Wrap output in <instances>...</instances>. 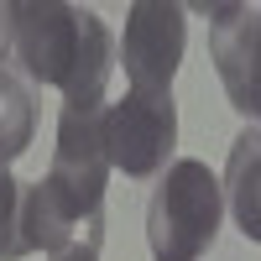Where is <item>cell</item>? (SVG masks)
Masks as SVG:
<instances>
[{
  "label": "cell",
  "mask_w": 261,
  "mask_h": 261,
  "mask_svg": "<svg viewBox=\"0 0 261 261\" xmlns=\"http://www.w3.org/2000/svg\"><path fill=\"white\" fill-rule=\"evenodd\" d=\"M6 68L27 84L63 89V105L99 110L115 68V37L99 21V11L63 6V0H16Z\"/></svg>",
  "instance_id": "cell-1"
},
{
  "label": "cell",
  "mask_w": 261,
  "mask_h": 261,
  "mask_svg": "<svg viewBox=\"0 0 261 261\" xmlns=\"http://www.w3.org/2000/svg\"><path fill=\"white\" fill-rule=\"evenodd\" d=\"M105 105L79 110L63 105L58 115V146L47 178L27 188V241L32 251H68L84 230H105Z\"/></svg>",
  "instance_id": "cell-2"
},
{
  "label": "cell",
  "mask_w": 261,
  "mask_h": 261,
  "mask_svg": "<svg viewBox=\"0 0 261 261\" xmlns=\"http://www.w3.org/2000/svg\"><path fill=\"white\" fill-rule=\"evenodd\" d=\"M225 220V188L204 162H172L146 204V241L157 261H199Z\"/></svg>",
  "instance_id": "cell-3"
},
{
  "label": "cell",
  "mask_w": 261,
  "mask_h": 261,
  "mask_svg": "<svg viewBox=\"0 0 261 261\" xmlns=\"http://www.w3.org/2000/svg\"><path fill=\"white\" fill-rule=\"evenodd\" d=\"M172 146H178V105H172V94L130 89L125 99L105 105V157L125 178H157V172H167Z\"/></svg>",
  "instance_id": "cell-4"
},
{
  "label": "cell",
  "mask_w": 261,
  "mask_h": 261,
  "mask_svg": "<svg viewBox=\"0 0 261 261\" xmlns=\"http://www.w3.org/2000/svg\"><path fill=\"white\" fill-rule=\"evenodd\" d=\"M188 11L172 0H136L125 16V37H120V63L130 73V89L141 94H172V73L183 63V42H188Z\"/></svg>",
  "instance_id": "cell-5"
},
{
  "label": "cell",
  "mask_w": 261,
  "mask_h": 261,
  "mask_svg": "<svg viewBox=\"0 0 261 261\" xmlns=\"http://www.w3.org/2000/svg\"><path fill=\"white\" fill-rule=\"evenodd\" d=\"M199 16H209V58L220 73L230 105L241 110L256 130H261V11L251 6H193Z\"/></svg>",
  "instance_id": "cell-6"
},
{
  "label": "cell",
  "mask_w": 261,
  "mask_h": 261,
  "mask_svg": "<svg viewBox=\"0 0 261 261\" xmlns=\"http://www.w3.org/2000/svg\"><path fill=\"white\" fill-rule=\"evenodd\" d=\"M225 204L235 214V225L246 230V241L261 246V130L246 125L230 146V162H225Z\"/></svg>",
  "instance_id": "cell-7"
},
{
  "label": "cell",
  "mask_w": 261,
  "mask_h": 261,
  "mask_svg": "<svg viewBox=\"0 0 261 261\" xmlns=\"http://www.w3.org/2000/svg\"><path fill=\"white\" fill-rule=\"evenodd\" d=\"M32 130H37V105H32L27 79L0 68V167H11L32 146Z\"/></svg>",
  "instance_id": "cell-8"
},
{
  "label": "cell",
  "mask_w": 261,
  "mask_h": 261,
  "mask_svg": "<svg viewBox=\"0 0 261 261\" xmlns=\"http://www.w3.org/2000/svg\"><path fill=\"white\" fill-rule=\"evenodd\" d=\"M27 251V188L11 178V167H0V261H21Z\"/></svg>",
  "instance_id": "cell-9"
},
{
  "label": "cell",
  "mask_w": 261,
  "mask_h": 261,
  "mask_svg": "<svg viewBox=\"0 0 261 261\" xmlns=\"http://www.w3.org/2000/svg\"><path fill=\"white\" fill-rule=\"evenodd\" d=\"M99 246H105V230H84L68 251H58L53 261H99Z\"/></svg>",
  "instance_id": "cell-10"
},
{
  "label": "cell",
  "mask_w": 261,
  "mask_h": 261,
  "mask_svg": "<svg viewBox=\"0 0 261 261\" xmlns=\"http://www.w3.org/2000/svg\"><path fill=\"white\" fill-rule=\"evenodd\" d=\"M11 27H16V0H0V68L11 58Z\"/></svg>",
  "instance_id": "cell-11"
}]
</instances>
